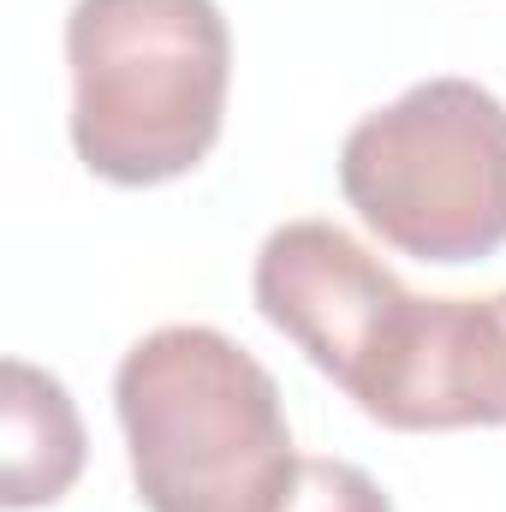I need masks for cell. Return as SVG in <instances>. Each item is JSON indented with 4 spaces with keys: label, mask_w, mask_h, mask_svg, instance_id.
I'll return each instance as SVG.
<instances>
[{
    "label": "cell",
    "mask_w": 506,
    "mask_h": 512,
    "mask_svg": "<svg viewBox=\"0 0 506 512\" xmlns=\"http://www.w3.org/2000/svg\"><path fill=\"white\" fill-rule=\"evenodd\" d=\"M114 411L149 512H274L298 447L274 376L203 322H167L120 358Z\"/></svg>",
    "instance_id": "1"
},
{
    "label": "cell",
    "mask_w": 506,
    "mask_h": 512,
    "mask_svg": "<svg viewBox=\"0 0 506 512\" xmlns=\"http://www.w3.org/2000/svg\"><path fill=\"white\" fill-rule=\"evenodd\" d=\"M66 66L72 149L96 179L167 185L215 149L233 84L215 0H78Z\"/></svg>",
    "instance_id": "2"
},
{
    "label": "cell",
    "mask_w": 506,
    "mask_h": 512,
    "mask_svg": "<svg viewBox=\"0 0 506 512\" xmlns=\"http://www.w3.org/2000/svg\"><path fill=\"white\" fill-rule=\"evenodd\" d=\"M340 191L381 245L417 262H483L506 245V102L471 78H423L364 114Z\"/></svg>",
    "instance_id": "3"
},
{
    "label": "cell",
    "mask_w": 506,
    "mask_h": 512,
    "mask_svg": "<svg viewBox=\"0 0 506 512\" xmlns=\"http://www.w3.org/2000/svg\"><path fill=\"white\" fill-rule=\"evenodd\" d=\"M256 310L381 423L405 376L423 298L334 221H286L262 239L251 274Z\"/></svg>",
    "instance_id": "4"
},
{
    "label": "cell",
    "mask_w": 506,
    "mask_h": 512,
    "mask_svg": "<svg viewBox=\"0 0 506 512\" xmlns=\"http://www.w3.org/2000/svg\"><path fill=\"white\" fill-rule=\"evenodd\" d=\"M387 429L506 423V286L489 298H423V322L393 387Z\"/></svg>",
    "instance_id": "5"
},
{
    "label": "cell",
    "mask_w": 506,
    "mask_h": 512,
    "mask_svg": "<svg viewBox=\"0 0 506 512\" xmlns=\"http://www.w3.org/2000/svg\"><path fill=\"white\" fill-rule=\"evenodd\" d=\"M84 417L60 376L6 358L0 364V501L12 512L54 507L84 471Z\"/></svg>",
    "instance_id": "6"
},
{
    "label": "cell",
    "mask_w": 506,
    "mask_h": 512,
    "mask_svg": "<svg viewBox=\"0 0 506 512\" xmlns=\"http://www.w3.org/2000/svg\"><path fill=\"white\" fill-rule=\"evenodd\" d=\"M274 512H393V501L352 459H298V477Z\"/></svg>",
    "instance_id": "7"
}]
</instances>
